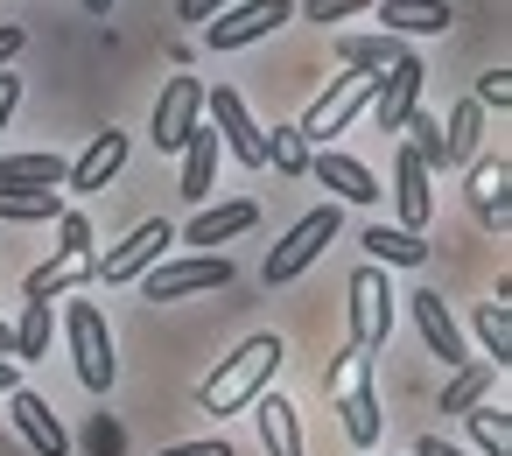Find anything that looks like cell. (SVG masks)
Returning a JSON list of instances; mask_svg holds the SVG:
<instances>
[{"label":"cell","instance_id":"obj_1","mask_svg":"<svg viewBox=\"0 0 512 456\" xmlns=\"http://www.w3.org/2000/svg\"><path fill=\"white\" fill-rule=\"evenodd\" d=\"M281 358H288V344H281L274 330L246 337V344H239V351H232L204 386H197V407H204V414H218V421H225V414H239V407H253V400L267 393V379L281 372Z\"/></svg>","mask_w":512,"mask_h":456},{"label":"cell","instance_id":"obj_2","mask_svg":"<svg viewBox=\"0 0 512 456\" xmlns=\"http://www.w3.org/2000/svg\"><path fill=\"white\" fill-rule=\"evenodd\" d=\"M323 393H337L344 435H351L358 449H372L379 428H386V414H379V400H372V358H365V351H344L337 372H323Z\"/></svg>","mask_w":512,"mask_h":456},{"label":"cell","instance_id":"obj_3","mask_svg":"<svg viewBox=\"0 0 512 456\" xmlns=\"http://www.w3.org/2000/svg\"><path fill=\"white\" fill-rule=\"evenodd\" d=\"M330 239H337V204H316V211H302V218L281 232V246L267 253V288H288L302 267H316Z\"/></svg>","mask_w":512,"mask_h":456},{"label":"cell","instance_id":"obj_4","mask_svg":"<svg viewBox=\"0 0 512 456\" xmlns=\"http://www.w3.org/2000/svg\"><path fill=\"white\" fill-rule=\"evenodd\" d=\"M64 330H71V358H78V379H85V393H113V379H120V358H113V330H106L99 302H71Z\"/></svg>","mask_w":512,"mask_h":456},{"label":"cell","instance_id":"obj_5","mask_svg":"<svg viewBox=\"0 0 512 456\" xmlns=\"http://www.w3.org/2000/svg\"><path fill=\"white\" fill-rule=\"evenodd\" d=\"M372 85H379V78H365V71H344V78H330V85L309 99V113H302V127H295V134L330 148V134H344V127H351V120L372 106Z\"/></svg>","mask_w":512,"mask_h":456},{"label":"cell","instance_id":"obj_6","mask_svg":"<svg viewBox=\"0 0 512 456\" xmlns=\"http://www.w3.org/2000/svg\"><path fill=\"white\" fill-rule=\"evenodd\" d=\"M148 302H183V295H225L232 288V260L225 253H190V260H162L141 274Z\"/></svg>","mask_w":512,"mask_h":456},{"label":"cell","instance_id":"obj_7","mask_svg":"<svg viewBox=\"0 0 512 456\" xmlns=\"http://www.w3.org/2000/svg\"><path fill=\"white\" fill-rule=\"evenodd\" d=\"M169 246H176V225H169V218H148V225H134V232H127L113 253H99V267H92V274H99L106 288L141 281L148 267H162V253H169Z\"/></svg>","mask_w":512,"mask_h":456},{"label":"cell","instance_id":"obj_8","mask_svg":"<svg viewBox=\"0 0 512 456\" xmlns=\"http://www.w3.org/2000/svg\"><path fill=\"white\" fill-rule=\"evenodd\" d=\"M344 295H351V351H365V358H372V351L393 337V288H386V274H379V267H358Z\"/></svg>","mask_w":512,"mask_h":456},{"label":"cell","instance_id":"obj_9","mask_svg":"<svg viewBox=\"0 0 512 456\" xmlns=\"http://www.w3.org/2000/svg\"><path fill=\"white\" fill-rule=\"evenodd\" d=\"M421 57L407 50L393 71H379V85H372V106H365V120H372V134H400L407 127V113H421Z\"/></svg>","mask_w":512,"mask_h":456},{"label":"cell","instance_id":"obj_10","mask_svg":"<svg viewBox=\"0 0 512 456\" xmlns=\"http://www.w3.org/2000/svg\"><path fill=\"white\" fill-rule=\"evenodd\" d=\"M288 15H295V0H239V8H225L218 22H204V43L211 50H246V43L274 36Z\"/></svg>","mask_w":512,"mask_h":456},{"label":"cell","instance_id":"obj_11","mask_svg":"<svg viewBox=\"0 0 512 456\" xmlns=\"http://www.w3.org/2000/svg\"><path fill=\"white\" fill-rule=\"evenodd\" d=\"M204 127V85L197 78H169L162 99H155V148L162 155H183V141Z\"/></svg>","mask_w":512,"mask_h":456},{"label":"cell","instance_id":"obj_12","mask_svg":"<svg viewBox=\"0 0 512 456\" xmlns=\"http://www.w3.org/2000/svg\"><path fill=\"white\" fill-rule=\"evenodd\" d=\"M204 113H211V134H225V148H232L246 169H267V134L253 127V113H246V99H239L232 85L204 92Z\"/></svg>","mask_w":512,"mask_h":456},{"label":"cell","instance_id":"obj_13","mask_svg":"<svg viewBox=\"0 0 512 456\" xmlns=\"http://www.w3.org/2000/svg\"><path fill=\"white\" fill-rule=\"evenodd\" d=\"M407 309H414V330H421V344L456 372V365H470V351H463V330H456V316H449V302L435 295V288H414L407 295Z\"/></svg>","mask_w":512,"mask_h":456},{"label":"cell","instance_id":"obj_14","mask_svg":"<svg viewBox=\"0 0 512 456\" xmlns=\"http://www.w3.org/2000/svg\"><path fill=\"white\" fill-rule=\"evenodd\" d=\"M8 414H15V428H22V442H29L36 456H71V435H64V421H57V407H50L43 393L15 386V393H8Z\"/></svg>","mask_w":512,"mask_h":456},{"label":"cell","instance_id":"obj_15","mask_svg":"<svg viewBox=\"0 0 512 456\" xmlns=\"http://www.w3.org/2000/svg\"><path fill=\"white\" fill-rule=\"evenodd\" d=\"M309 176H316L323 190H337V204H379V197H386L379 176H372L358 155H344V148H323V155L309 162Z\"/></svg>","mask_w":512,"mask_h":456},{"label":"cell","instance_id":"obj_16","mask_svg":"<svg viewBox=\"0 0 512 456\" xmlns=\"http://www.w3.org/2000/svg\"><path fill=\"white\" fill-rule=\"evenodd\" d=\"M393 211H400V232H414L421 239V225L435 218V190H428V169L400 148L393 155Z\"/></svg>","mask_w":512,"mask_h":456},{"label":"cell","instance_id":"obj_17","mask_svg":"<svg viewBox=\"0 0 512 456\" xmlns=\"http://www.w3.org/2000/svg\"><path fill=\"white\" fill-rule=\"evenodd\" d=\"M120 169H127V134H120V127H106V134H92V141H85V155L71 162V176H64V183H71V190H106Z\"/></svg>","mask_w":512,"mask_h":456},{"label":"cell","instance_id":"obj_18","mask_svg":"<svg viewBox=\"0 0 512 456\" xmlns=\"http://www.w3.org/2000/svg\"><path fill=\"white\" fill-rule=\"evenodd\" d=\"M253 225H260V204H246V197L204 204V211L183 225V246H225V239H239V232H253Z\"/></svg>","mask_w":512,"mask_h":456},{"label":"cell","instance_id":"obj_19","mask_svg":"<svg viewBox=\"0 0 512 456\" xmlns=\"http://www.w3.org/2000/svg\"><path fill=\"white\" fill-rule=\"evenodd\" d=\"M92 267H99V253H50V260L22 281V295H29V302H57V295H71L78 281H99Z\"/></svg>","mask_w":512,"mask_h":456},{"label":"cell","instance_id":"obj_20","mask_svg":"<svg viewBox=\"0 0 512 456\" xmlns=\"http://www.w3.org/2000/svg\"><path fill=\"white\" fill-rule=\"evenodd\" d=\"M379 8V22H386V36L400 43V36H442L456 15H449V0H372Z\"/></svg>","mask_w":512,"mask_h":456},{"label":"cell","instance_id":"obj_21","mask_svg":"<svg viewBox=\"0 0 512 456\" xmlns=\"http://www.w3.org/2000/svg\"><path fill=\"white\" fill-rule=\"evenodd\" d=\"M211 190H218V134H211V127H197V134L183 141V197L204 211V204H211Z\"/></svg>","mask_w":512,"mask_h":456},{"label":"cell","instance_id":"obj_22","mask_svg":"<svg viewBox=\"0 0 512 456\" xmlns=\"http://www.w3.org/2000/svg\"><path fill=\"white\" fill-rule=\"evenodd\" d=\"M253 421H260V442H267V456H302V421H295V400H281V393H260V400H253Z\"/></svg>","mask_w":512,"mask_h":456},{"label":"cell","instance_id":"obj_23","mask_svg":"<svg viewBox=\"0 0 512 456\" xmlns=\"http://www.w3.org/2000/svg\"><path fill=\"white\" fill-rule=\"evenodd\" d=\"M505 183H512L505 155H484V162L470 169V204H477V218H484V225H498V232H505V218H512V204H505Z\"/></svg>","mask_w":512,"mask_h":456},{"label":"cell","instance_id":"obj_24","mask_svg":"<svg viewBox=\"0 0 512 456\" xmlns=\"http://www.w3.org/2000/svg\"><path fill=\"white\" fill-rule=\"evenodd\" d=\"M71 176L64 155H0V190H57Z\"/></svg>","mask_w":512,"mask_h":456},{"label":"cell","instance_id":"obj_25","mask_svg":"<svg viewBox=\"0 0 512 456\" xmlns=\"http://www.w3.org/2000/svg\"><path fill=\"white\" fill-rule=\"evenodd\" d=\"M400 57H407V43H393V36H337V64H344V71L379 78V71H393Z\"/></svg>","mask_w":512,"mask_h":456},{"label":"cell","instance_id":"obj_26","mask_svg":"<svg viewBox=\"0 0 512 456\" xmlns=\"http://www.w3.org/2000/svg\"><path fill=\"white\" fill-rule=\"evenodd\" d=\"M365 253H372V267H421L428 260V239H414L400 225H372L365 232Z\"/></svg>","mask_w":512,"mask_h":456},{"label":"cell","instance_id":"obj_27","mask_svg":"<svg viewBox=\"0 0 512 456\" xmlns=\"http://www.w3.org/2000/svg\"><path fill=\"white\" fill-rule=\"evenodd\" d=\"M477 141H484V106L477 99H463L456 113H449V127H442V162L456 169V162H470L477 155Z\"/></svg>","mask_w":512,"mask_h":456},{"label":"cell","instance_id":"obj_28","mask_svg":"<svg viewBox=\"0 0 512 456\" xmlns=\"http://www.w3.org/2000/svg\"><path fill=\"white\" fill-rule=\"evenodd\" d=\"M0 218L8 225H50V218H64V197L57 190H0Z\"/></svg>","mask_w":512,"mask_h":456},{"label":"cell","instance_id":"obj_29","mask_svg":"<svg viewBox=\"0 0 512 456\" xmlns=\"http://www.w3.org/2000/svg\"><path fill=\"white\" fill-rule=\"evenodd\" d=\"M484 393H491V365H456L449 372V386H442V414H470V407H484Z\"/></svg>","mask_w":512,"mask_h":456},{"label":"cell","instance_id":"obj_30","mask_svg":"<svg viewBox=\"0 0 512 456\" xmlns=\"http://www.w3.org/2000/svg\"><path fill=\"white\" fill-rule=\"evenodd\" d=\"M50 330H57L50 302H22V323H15V365L43 358V351H50Z\"/></svg>","mask_w":512,"mask_h":456},{"label":"cell","instance_id":"obj_31","mask_svg":"<svg viewBox=\"0 0 512 456\" xmlns=\"http://www.w3.org/2000/svg\"><path fill=\"white\" fill-rule=\"evenodd\" d=\"M463 421H470V442H477L484 456H512V421H505V407L484 400V407H470Z\"/></svg>","mask_w":512,"mask_h":456},{"label":"cell","instance_id":"obj_32","mask_svg":"<svg viewBox=\"0 0 512 456\" xmlns=\"http://www.w3.org/2000/svg\"><path fill=\"white\" fill-rule=\"evenodd\" d=\"M477 337H484V351H491V365L505 372V365H512V316H505L498 302H477Z\"/></svg>","mask_w":512,"mask_h":456},{"label":"cell","instance_id":"obj_33","mask_svg":"<svg viewBox=\"0 0 512 456\" xmlns=\"http://www.w3.org/2000/svg\"><path fill=\"white\" fill-rule=\"evenodd\" d=\"M267 162H274L281 176H309V141H302L295 127H274V141H267Z\"/></svg>","mask_w":512,"mask_h":456},{"label":"cell","instance_id":"obj_34","mask_svg":"<svg viewBox=\"0 0 512 456\" xmlns=\"http://www.w3.org/2000/svg\"><path fill=\"white\" fill-rule=\"evenodd\" d=\"M57 253H92V218L85 211H64L57 218Z\"/></svg>","mask_w":512,"mask_h":456},{"label":"cell","instance_id":"obj_35","mask_svg":"<svg viewBox=\"0 0 512 456\" xmlns=\"http://www.w3.org/2000/svg\"><path fill=\"white\" fill-rule=\"evenodd\" d=\"M85 449H92V456H120V449H127L120 421H113V414H92V428H85Z\"/></svg>","mask_w":512,"mask_h":456},{"label":"cell","instance_id":"obj_36","mask_svg":"<svg viewBox=\"0 0 512 456\" xmlns=\"http://www.w3.org/2000/svg\"><path fill=\"white\" fill-rule=\"evenodd\" d=\"M470 99H477V106H484V113H491V106H498V113H505V106H512V71H484V78H477V92H470Z\"/></svg>","mask_w":512,"mask_h":456},{"label":"cell","instance_id":"obj_37","mask_svg":"<svg viewBox=\"0 0 512 456\" xmlns=\"http://www.w3.org/2000/svg\"><path fill=\"white\" fill-rule=\"evenodd\" d=\"M365 8H372V0H309V8H302V15L330 29V22H351V15H365Z\"/></svg>","mask_w":512,"mask_h":456},{"label":"cell","instance_id":"obj_38","mask_svg":"<svg viewBox=\"0 0 512 456\" xmlns=\"http://www.w3.org/2000/svg\"><path fill=\"white\" fill-rule=\"evenodd\" d=\"M155 456H232V442H225V435H197V442H169V449H155Z\"/></svg>","mask_w":512,"mask_h":456},{"label":"cell","instance_id":"obj_39","mask_svg":"<svg viewBox=\"0 0 512 456\" xmlns=\"http://www.w3.org/2000/svg\"><path fill=\"white\" fill-rule=\"evenodd\" d=\"M232 0H176V22H218Z\"/></svg>","mask_w":512,"mask_h":456},{"label":"cell","instance_id":"obj_40","mask_svg":"<svg viewBox=\"0 0 512 456\" xmlns=\"http://www.w3.org/2000/svg\"><path fill=\"white\" fill-rule=\"evenodd\" d=\"M15 106H22V78H0V134H8Z\"/></svg>","mask_w":512,"mask_h":456},{"label":"cell","instance_id":"obj_41","mask_svg":"<svg viewBox=\"0 0 512 456\" xmlns=\"http://www.w3.org/2000/svg\"><path fill=\"white\" fill-rule=\"evenodd\" d=\"M414 456H463V449H456V442H442V435H421V449H414Z\"/></svg>","mask_w":512,"mask_h":456},{"label":"cell","instance_id":"obj_42","mask_svg":"<svg viewBox=\"0 0 512 456\" xmlns=\"http://www.w3.org/2000/svg\"><path fill=\"white\" fill-rule=\"evenodd\" d=\"M15 50H22V29H15V22H0V64H8Z\"/></svg>","mask_w":512,"mask_h":456},{"label":"cell","instance_id":"obj_43","mask_svg":"<svg viewBox=\"0 0 512 456\" xmlns=\"http://www.w3.org/2000/svg\"><path fill=\"white\" fill-rule=\"evenodd\" d=\"M15 386H22V365H15V358H0V393H15Z\"/></svg>","mask_w":512,"mask_h":456},{"label":"cell","instance_id":"obj_44","mask_svg":"<svg viewBox=\"0 0 512 456\" xmlns=\"http://www.w3.org/2000/svg\"><path fill=\"white\" fill-rule=\"evenodd\" d=\"M0 358H15V323H0Z\"/></svg>","mask_w":512,"mask_h":456},{"label":"cell","instance_id":"obj_45","mask_svg":"<svg viewBox=\"0 0 512 456\" xmlns=\"http://www.w3.org/2000/svg\"><path fill=\"white\" fill-rule=\"evenodd\" d=\"M85 15H99V22H106V15H113V0H85Z\"/></svg>","mask_w":512,"mask_h":456}]
</instances>
